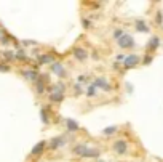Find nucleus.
Here are the masks:
<instances>
[{
    "mask_svg": "<svg viewBox=\"0 0 163 162\" xmlns=\"http://www.w3.org/2000/svg\"><path fill=\"white\" fill-rule=\"evenodd\" d=\"M117 42H118L120 48H133V47H134V39L131 35H128V34H123Z\"/></svg>",
    "mask_w": 163,
    "mask_h": 162,
    "instance_id": "obj_1",
    "label": "nucleus"
},
{
    "mask_svg": "<svg viewBox=\"0 0 163 162\" xmlns=\"http://www.w3.org/2000/svg\"><path fill=\"white\" fill-rule=\"evenodd\" d=\"M114 151L117 152V154H127V149H128V145L125 140H117L114 143Z\"/></svg>",
    "mask_w": 163,
    "mask_h": 162,
    "instance_id": "obj_2",
    "label": "nucleus"
},
{
    "mask_svg": "<svg viewBox=\"0 0 163 162\" xmlns=\"http://www.w3.org/2000/svg\"><path fill=\"white\" fill-rule=\"evenodd\" d=\"M138 63H139V56H138V55H130V56H127V58L123 60V68H125V69L134 68Z\"/></svg>",
    "mask_w": 163,
    "mask_h": 162,
    "instance_id": "obj_3",
    "label": "nucleus"
},
{
    "mask_svg": "<svg viewBox=\"0 0 163 162\" xmlns=\"http://www.w3.org/2000/svg\"><path fill=\"white\" fill-rule=\"evenodd\" d=\"M45 82H48V79H46L45 74H43V75H38V79L35 80V87H37V93H38V95H42V93L46 90Z\"/></svg>",
    "mask_w": 163,
    "mask_h": 162,
    "instance_id": "obj_4",
    "label": "nucleus"
},
{
    "mask_svg": "<svg viewBox=\"0 0 163 162\" xmlns=\"http://www.w3.org/2000/svg\"><path fill=\"white\" fill-rule=\"evenodd\" d=\"M51 71L58 75V77H66V69L62 68V64L61 63H58V61H54L53 64H51Z\"/></svg>",
    "mask_w": 163,
    "mask_h": 162,
    "instance_id": "obj_5",
    "label": "nucleus"
},
{
    "mask_svg": "<svg viewBox=\"0 0 163 162\" xmlns=\"http://www.w3.org/2000/svg\"><path fill=\"white\" fill-rule=\"evenodd\" d=\"M94 87H99V88H102L104 92H110V85L105 82V79L104 77H98L94 80Z\"/></svg>",
    "mask_w": 163,
    "mask_h": 162,
    "instance_id": "obj_6",
    "label": "nucleus"
},
{
    "mask_svg": "<svg viewBox=\"0 0 163 162\" xmlns=\"http://www.w3.org/2000/svg\"><path fill=\"white\" fill-rule=\"evenodd\" d=\"M74 56L79 61H85L86 58H88V52H86L85 48H74Z\"/></svg>",
    "mask_w": 163,
    "mask_h": 162,
    "instance_id": "obj_7",
    "label": "nucleus"
},
{
    "mask_svg": "<svg viewBox=\"0 0 163 162\" xmlns=\"http://www.w3.org/2000/svg\"><path fill=\"white\" fill-rule=\"evenodd\" d=\"M86 151H88V146H86V145H77V146H74V149H72L74 154H75V156H80V157H85Z\"/></svg>",
    "mask_w": 163,
    "mask_h": 162,
    "instance_id": "obj_8",
    "label": "nucleus"
},
{
    "mask_svg": "<svg viewBox=\"0 0 163 162\" xmlns=\"http://www.w3.org/2000/svg\"><path fill=\"white\" fill-rule=\"evenodd\" d=\"M45 149V141H38L37 145L32 148V156H40Z\"/></svg>",
    "mask_w": 163,
    "mask_h": 162,
    "instance_id": "obj_9",
    "label": "nucleus"
},
{
    "mask_svg": "<svg viewBox=\"0 0 163 162\" xmlns=\"http://www.w3.org/2000/svg\"><path fill=\"white\" fill-rule=\"evenodd\" d=\"M64 143H66V141H64V138H62V137H56V138H53V140H51L50 148H51V149H58L59 146H62Z\"/></svg>",
    "mask_w": 163,
    "mask_h": 162,
    "instance_id": "obj_10",
    "label": "nucleus"
},
{
    "mask_svg": "<svg viewBox=\"0 0 163 162\" xmlns=\"http://www.w3.org/2000/svg\"><path fill=\"white\" fill-rule=\"evenodd\" d=\"M158 45H160V39H158L157 35H153L152 39L149 40V43H147V48H149V50H157Z\"/></svg>",
    "mask_w": 163,
    "mask_h": 162,
    "instance_id": "obj_11",
    "label": "nucleus"
},
{
    "mask_svg": "<svg viewBox=\"0 0 163 162\" xmlns=\"http://www.w3.org/2000/svg\"><path fill=\"white\" fill-rule=\"evenodd\" d=\"M66 125H67V130H71V132H77V130H79V124H77L74 119H67Z\"/></svg>",
    "mask_w": 163,
    "mask_h": 162,
    "instance_id": "obj_12",
    "label": "nucleus"
},
{
    "mask_svg": "<svg viewBox=\"0 0 163 162\" xmlns=\"http://www.w3.org/2000/svg\"><path fill=\"white\" fill-rule=\"evenodd\" d=\"M46 63H51V64L54 63L51 55H42V56H38V64H46Z\"/></svg>",
    "mask_w": 163,
    "mask_h": 162,
    "instance_id": "obj_13",
    "label": "nucleus"
},
{
    "mask_svg": "<svg viewBox=\"0 0 163 162\" xmlns=\"http://www.w3.org/2000/svg\"><path fill=\"white\" fill-rule=\"evenodd\" d=\"M136 31H139V32H149V27H147V24L144 23L142 20H138L136 21Z\"/></svg>",
    "mask_w": 163,
    "mask_h": 162,
    "instance_id": "obj_14",
    "label": "nucleus"
},
{
    "mask_svg": "<svg viewBox=\"0 0 163 162\" xmlns=\"http://www.w3.org/2000/svg\"><path fill=\"white\" fill-rule=\"evenodd\" d=\"M50 92H54V93H64V90H66V85L62 83V82H58L53 88H48Z\"/></svg>",
    "mask_w": 163,
    "mask_h": 162,
    "instance_id": "obj_15",
    "label": "nucleus"
},
{
    "mask_svg": "<svg viewBox=\"0 0 163 162\" xmlns=\"http://www.w3.org/2000/svg\"><path fill=\"white\" fill-rule=\"evenodd\" d=\"M62 100H64L62 93H51L50 95V101H53V103H61Z\"/></svg>",
    "mask_w": 163,
    "mask_h": 162,
    "instance_id": "obj_16",
    "label": "nucleus"
},
{
    "mask_svg": "<svg viewBox=\"0 0 163 162\" xmlns=\"http://www.w3.org/2000/svg\"><path fill=\"white\" fill-rule=\"evenodd\" d=\"M23 75H24L26 79H31V80H37L38 79V74L35 71H24Z\"/></svg>",
    "mask_w": 163,
    "mask_h": 162,
    "instance_id": "obj_17",
    "label": "nucleus"
},
{
    "mask_svg": "<svg viewBox=\"0 0 163 162\" xmlns=\"http://www.w3.org/2000/svg\"><path fill=\"white\" fill-rule=\"evenodd\" d=\"M99 156H101L99 149H90V148H88V151H86V154H85V157H99Z\"/></svg>",
    "mask_w": 163,
    "mask_h": 162,
    "instance_id": "obj_18",
    "label": "nucleus"
},
{
    "mask_svg": "<svg viewBox=\"0 0 163 162\" xmlns=\"http://www.w3.org/2000/svg\"><path fill=\"white\" fill-rule=\"evenodd\" d=\"M115 132H117V127H115V125L107 127V128H104V130H102V133H104V135H112V133H115Z\"/></svg>",
    "mask_w": 163,
    "mask_h": 162,
    "instance_id": "obj_19",
    "label": "nucleus"
},
{
    "mask_svg": "<svg viewBox=\"0 0 163 162\" xmlns=\"http://www.w3.org/2000/svg\"><path fill=\"white\" fill-rule=\"evenodd\" d=\"M94 95H96V87L91 85V87H88V90H86V97H94Z\"/></svg>",
    "mask_w": 163,
    "mask_h": 162,
    "instance_id": "obj_20",
    "label": "nucleus"
},
{
    "mask_svg": "<svg viewBox=\"0 0 163 162\" xmlns=\"http://www.w3.org/2000/svg\"><path fill=\"white\" fill-rule=\"evenodd\" d=\"M2 55L5 56V58H6V60H13V58H16V55H15L13 52H3Z\"/></svg>",
    "mask_w": 163,
    "mask_h": 162,
    "instance_id": "obj_21",
    "label": "nucleus"
},
{
    "mask_svg": "<svg viewBox=\"0 0 163 162\" xmlns=\"http://www.w3.org/2000/svg\"><path fill=\"white\" fill-rule=\"evenodd\" d=\"M150 63H152V56H150V55H146V56H144V60H142V64L147 66V64H150Z\"/></svg>",
    "mask_w": 163,
    "mask_h": 162,
    "instance_id": "obj_22",
    "label": "nucleus"
},
{
    "mask_svg": "<svg viewBox=\"0 0 163 162\" xmlns=\"http://www.w3.org/2000/svg\"><path fill=\"white\" fill-rule=\"evenodd\" d=\"M16 58H18V60H26V53H24V50H19V52L16 53Z\"/></svg>",
    "mask_w": 163,
    "mask_h": 162,
    "instance_id": "obj_23",
    "label": "nucleus"
},
{
    "mask_svg": "<svg viewBox=\"0 0 163 162\" xmlns=\"http://www.w3.org/2000/svg\"><path fill=\"white\" fill-rule=\"evenodd\" d=\"M40 114H42V122H43V124H48V117H46V111H45V109H42V112H40Z\"/></svg>",
    "mask_w": 163,
    "mask_h": 162,
    "instance_id": "obj_24",
    "label": "nucleus"
},
{
    "mask_svg": "<svg viewBox=\"0 0 163 162\" xmlns=\"http://www.w3.org/2000/svg\"><path fill=\"white\" fill-rule=\"evenodd\" d=\"M122 35H123V32H122V31H115V32H114V37H115V39H117V40L120 39Z\"/></svg>",
    "mask_w": 163,
    "mask_h": 162,
    "instance_id": "obj_25",
    "label": "nucleus"
},
{
    "mask_svg": "<svg viewBox=\"0 0 163 162\" xmlns=\"http://www.w3.org/2000/svg\"><path fill=\"white\" fill-rule=\"evenodd\" d=\"M10 71V66H3V64H0V72H6Z\"/></svg>",
    "mask_w": 163,
    "mask_h": 162,
    "instance_id": "obj_26",
    "label": "nucleus"
},
{
    "mask_svg": "<svg viewBox=\"0 0 163 162\" xmlns=\"http://www.w3.org/2000/svg\"><path fill=\"white\" fill-rule=\"evenodd\" d=\"M79 82H88V75H79Z\"/></svg>",
    "mask_w": 163,
    "mask_h": 162,
    "instance_id": "obj_27",
    "label": "nucleus"
},
{
    "mask_svg": "<svg viewBox=\"0 0 163 162\" xmlns=\"http://www.w3.org/2000/svg\"><path fill=\"white\" fill-rule=\"evenodd\" d=\"M155 20H157L158 24H161V20H163V18H161V11H157V18H155Z\"/></svg>",
    "mask_w": 163,
    "mask_h": 162,
    "instance_id": "obj_28",
    "label": "nucleus"
},
{
    "mask_svg": "<svg viewBox=\"0 0 163 162\" xmlns=\"http://www.w3.org/2000/svg\"><path fill=\"white\" fill-rule=\"evenodd\" d=\"M83 27H91V23H90V20H83Z\"/></svg>",
    "mask_w": 163,
    "mask_h": 162,
    "instance_id": "obj_29",
    "label": "nucleus"
},
{
    "mask_svg": "<svg viewBox=\"0 0 163 162\" xmlns=\"http://www.w3.org/2000/svg\"><path fill=\"white\" fill-rule=\"evenodd\" d=\"M96 162H104V160H99V159H98V160H96Z\"/></svg>",
    "mask_w": 163,
    "mask_h": 162,
    "instance_id": "obj_30",
    "label": "nucleus"
}]
</instances>
